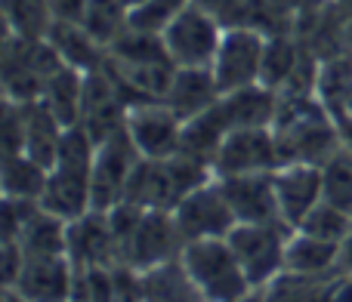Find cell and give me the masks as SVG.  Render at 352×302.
I'll return each mask as SVG.
<instances>
[{"mask_svg":"<svg viewBox=\"0 0 352 302\" xmlns=\"http://www.w3.org/2000/svg\"><path fill=\"white\" fill-rule=\"evenodd\" d=\"M59 68H65L56 47L41 37L3 34V53H0V71H3V96L12 102H34L43 96V86Z\"/></svg>","mask_w":352,"mask_h":302,"instance_id":"2","label":"cell"},{"mask_svg":"<svg viewBox=\"0 0 352 302\" xmlns=\"http://www.w3.org/2000/svg\"><path fill=\"white\" fill-rule=\"evenodd\" d=\"M272 136L281 163H316L322 167L343 146V130L316 93L281 96Z\"/></svg>","mask_w":352,"mask_h":302,"instance_id":"1","label":"cell"},{"mask_svg":"<svg viewBox=\"0 0 352 302\" xmlns=\"http://www.w3.org/2000/svg\"><path fill=\"white\" fill-rule=\"evenodd\" d=\"M182 241L176 219L170 210H146V216L140 219V225L133 229V235L127 237L121 250V266L133 268V272H146L167 259L182 256Z\"/></svg>","mask_w":352,"mask_h":302,"instance_id":"9","label":"cell"},{"mask_svg":"<svg viewBox=\"0 0 352 302\" xmlns=\"http://www.w3.org/2000/svg\"><path fill=\"white\" fill-rule=\"evenodd\" d=\"M127 133L142 157H173L179 151L182 121L164 102H142L127 111Z\"/></svg>","mask_w":352,"mask_h":302,"instance_id":"13","label":"cell"},{"mask_svg":"<svg viewBox=\"0 0 352 302\" xmlns=\"http://www.w3.org/2000/svg\"><path fill=\"white\" fill-rule=\"evenodd\" d=\"M281 167L272 127H241L232 130L213 157V176H244V173H275Z\"/></svg>","mask_w":352,"mask_h":302,"instance_id":"10","label":"cell"},{"mask_svg":"<svg viewBox=\"0 0 352 302\" xmlns=\"http://www.w3.org/2000/svg\"><path fill=\"white\" fill-rule=\"evenodd\" d=\"M306 47L297 34H278L266 40V53H263V71H260V84L275 90L281 96L287 84H291L294 71H297L300 59H303Z\"/></svg>","mask_w":352,"mask_h":302,"instance_id":"27","label":"cell"},{"mask_svg":"<svg viewBox=\"0 0 352 302\" xmlns=\"http://www.w3.org/2000/svg\"><path fill=\"white\" fill-rule=\"evenodd\" d=\"M219 96H223V93H219L217 78H213L210 68H176V74H173V80L161 102L186 124V121H192L195 115H201V111L213 108V105L219 102Z\"/></svg>","mask_w":352,"mask_h":302,"instance_id":"19","label":"cell"},{"mask_svg":"<svg viewBox=\"0 0 352 302\" xmlns=\"http://www.w3.org/2000/svg\"><path fill=\"white\" fill-rule=\"evenodd\" d=\"M322 173H324V200L352 213V146L346 139L322 163Z\"/></svg>","mask_w":352,"mask_h":302,"instance_id":"31","label":"cell"},{"mask_svg":"<svg viewBox=\"0 0 352 302\" xmlns=\"http://www.w3.org/2000/svg\"><path fill=\"white\" fill-rule=\"evenodd\" d=\"M140 148L130 139L127 127L118 130L105 142L96 146V157H93V173H90V188H93V210L109 213L115 204H121L127 179L133 167L140 163Z\"/></svg>","mask_w":352,"mask_h":302,"instance_id":"7","label":"cell"},{"mask_svg":"<svg viewBox=\"0 0 352 302\" xmlns=\"http://www.w3.org/2000/svg\"><path fill=\"white\" fill-rule=\"evenodd\" d=\"M140 302H210L195 278L188 275L182 256L140 272Z\"/></svg>","mask_w":352,"mask_h":302,"instance_id":"20","label":"cell"},{"mask_svg":"<svg viewBox=\"0 0 352 302\" xmlns=\"http://www.w3.org/2000/svg\"><path fill=\"white\" fill-rule=\"evenodd\" d=\"M297 231H306V235H312V237H324V241L343 244L352 235V213L340 210V207L331 204V200H322V204L300 222Z\"/></svg>","mask_w":352,"mask_h":302,"instance_id":"32","label":"cell"},{"mask_svg":"<svg viewBox=\"0 0 352 302\" xmlns=\"http://www.w3.org/2000/svg\"><path fill=\"white\" fill-rule=\"evenodd\" d=\"M19 105H22V121H25V154L34 157V161L43 163L47 170H53L65 127H62L59 117L43 105V99L19 102Z\"/></svg>","mask_w":352,"mask_h":302,"instance_id":"21","label":"cell"},{"mask_svg":"<svg viewBox=\"0 0 352 302\" xmlns=\"http://www.w3.org/2000/svg\"><path fill=\"white\" fill-rule=\"evenodd\" d=\"M53 22H84L87 0H50Z\"/></svg>","mask_w":352,"mask_h":302,"instance_id":"34","label":"cell"},{"mask_svg":"<svg viewBox=\"0 0 352 302\" xmlns=\"http://www.w3.org/2000/svg\"><path fill=\"white\" fill-rule=\"evenodd\" d=\"M127 3V10H133V6H140V3H146V0H124Z\"/></svg>","mask_w":352,"mask_h":302,"instance_id":"38","label":"cell"},{"mask_svg":"<svg viewBox=\"0 0 352 302\" xmlns=\"http://www.w3.org/2000/svg\"><path fill=\"white\" fill-rule=\"evenodd\" d=\"M43 105L59 117L62 127H78L80 108H84V71L65 65L47 80L43 86Z\"/></svg>","mask_w":352,"mask_h":302,"instance_id":"26","label":"cell"},{"mask_svg":"<svg viewBox=\"0 0 352 302\" xmlns=\"http://www.w3.org/2000/svg\"><path fill=\"white\" fill-rule=\"evenodd\" d=\"M266 34L254 28H226L219 40L217 59L210 71L217 78L219 93H235L250 84H260L263 71V53H266Z\"/></svg>","mask_w":352,"mask_h":302,"instance_id":"6","label":"cell"},{"mask_svg":"<svg viewBox=\"0 0 352 302\" xmlns=\"http://www.w3.org/2000/svg\"><path fill=\"white\" fill-rule=\"evenodd\" d=\"M343 266V244L324 241V237H312L306 231H294L287 237L285 250V268L291 272H306V275H322L334 272Z\"/></svg>","mask_w":352,"mask_h":302,"instance_id":"25","label":"cell"},{"mask_svg":"<svg viewBox=\"0 0 352 302\" xmlns=\"http://www.w3.org/2000/svg\"><path fill=\"white\" fill-rule=\"evenodd\" d=\"M334 3H337V10H340L343 16H346L349 22H352V0H334Z\"/></svg>","mask_w":352,"mask_h":302,"instance_id":"36","label":"cell"},{"mask_svg":"<svg viewBox=\"0 0 352 302\" xmlns=\"http://www.w3.org/2000/svg\"><path fill=\"white\" fill-rule=\"evenodd\" d=\"M346 268H334V272L322 275H306V272H278L266 287L260 290L263 302H334L340 284L346 281Z\"/></svg>","mask_w":352,"mask_h":302,"instance_id":"18","label":"cell"},{"mask_svg":"<svg viewBox=\"0 0 352 302\" xmlns=\"http://www.w3.org/2000/svg\"><path fill=\"white\" fill-rule=\"evenodd\" d=\"M223 99V96H219ZM232 133V124L223 111V102H217L213 108L195 115L192 121L182 124V136H179V154H188L195 161H204L213 167V157H217L223 139Z\"/></svg>","mask_w":352,"mask_h":302,"instance_id":"22","label":"cell"},{"mask_svg":"<svg viewBox=\"0 0 352 302\" xmlns=\"http://www.w3.org/2000/svg\"><path fill=\"white\" fill-rule=\"evenodd\" d=\"M72 281H74V266L65 253L25 256V266L10 290H16L28 302H68L72 299Z\"/></svg>","mask_w":352,"mask_h":302,"instance_id":"16","label":"cell"},{"mask_svg":"<svg viewBox=\"0 0 352 302\" xmlns=\"http://www.w3.org/2000/svg\"><path fill=\"white\" fill-rule=\"evenodd\" d=\"M84 25L102 47H111L130 28V10L124 0H87Z\"/></svg>","mask_w":352,"mask_h":302,"instance_id":"30","label":"cell"},{"mask_svg":"<svg viewBox=\"0 0 352 302\" xmlns=\"http://www.w3.org/2000/svg\"><path fill=\"white\" fill-rule=\"evenodd\" d=\"M173 219L182 241H198V237H226L238 225L235 210L229 207L219 182H204L195 191H188L173 207Z\"/></svg>","mask_w":352,"mask_h":302,"instance_id":"8","label":"cell"},{"mask_svg":"<svg viewBox=\"0 0 352 302\" xmlns=\"http://www.w3.org/2000/svg\"><path fill=\"white\" fill-rule=\"evenodd\" d=\"M127 102L121 99L115 80L105 68L84 74V108H80V127L93 136V142H105L118 130L127 127Z\"/></svg>","mask_w":352,"mask_h":302,"instance_id":"11","label":"cell"},{"mask_svg":"<svg viewBox=\"0 0 352 302\" xmlns=\"http://www.w3.org/2000/svg\"><path fill=\"white\" fill-rule=\"evenodd\" d=\"M90 173L93 170H80V167H65L56 163L50 170L47 188L41 194V207L53 216L65 219H80L84 213L93 210V188H90Z\"/></svg>","mask_w":352,"mask_h":302,"instance_id":"17","label":"cell"},{"mask_svg":"<svg viewBox=\"0 0 352 302\" xmlns=\"http://www.w3.org/2000/svg\"><path fill=\"white\" fill-rule=\"evenodd\" d=\"M182 262L210 302H238L250 297V290H254L226 237L188 241L182 247Z\"/></svg>","mask_w":352,"mask_h":302,"instance_id":"3","label":"cell"},{"mask_svg":"<svg viewBox=\"0 0 352 302\" xmlns=\"http://www.w3.org/2000/svg\"><path fill=\"white\" fill-rule=\"evenodd\" d=\"M223 25L207 10L204 3L192 0L179 16L161 31L164 47L170 53L176 68H210L217 59L219 40H223Z\"/></svg>","mask_w":352,"mask_h":302,"instance_id":"5","label":"cell"},{"mask_svg":"<svg viewBox=\"0 0 352 302\" xmlns=\"http://www.w3.org/2000/svg\"><path fill=\"white\" fill-rule=\"evenodd\" d=\"M0 10H3V22L10 34L41 40L53 28L50 0H0Z\"/></svg>","mask_w":352,"mask_h":302,"instance_id":"29","label":"cell"},{"mask_svg":"<svg viewBox=\"0 0 352 302\" xmlns=\"http://www.w3.org/2000/svg\"><path fill=\"white\" fill-rule=\"evenodd\" d=\"M68 259L74 268H115L121 266L115 231L109 225V213L90 210L80 219L68 222Z\"/></svg>","mask_w":352,"mask_h":302,"instance_id":"14","label":"cell"},{"mask_svg":"<svg viewBox=\"0 0 352 302\" xmlns=\"http://www.w3.org/2000/svg\"><path fill=\"white\" fill-rule=\"evenodd\" d=\"M229 207L238 222H285L275 198L272 173H244V176H219ZM287 225V222H285Z\"/></svg>","mask_w":352,"mask_h":302,"instance_id":"15","label":"cell"},{"mask_svg":"<svg viewBox=\"0 0 352 302\" xmlns=\"http://www.w3.org/2000/svg\"><path fill=\"white\" fill-rule=\"evenodd\" d=\"M281 219L294 231L324 200V173L316 163H281L272 173Z\"/></svg>","mask_w":352,"mask_h":302,"instance_id":"12","label":"cell"},{"mask_svg":"<svg viewBox=\"0 0 352 302\" xmlns=\"http://www.w3.org/2000/svg\"><path fill=\"white\" fill-rule=\"evenodd\" d=\"M6 302H28V299H22L16 290H6Z\"/></svg>","mask_w":352,"mask_h":302,"instance_id":"37","label":"cell"},{"mask_svg":"<svg viewBox=\"0 0 352 302\" xmlns=\"http://www.w3.org/2000/svg\"><path fill=\"white\" fill-rule=\"evenodd\" d=\"M47 40L56 47V53L62 56L65 65L78 68L84 74L102 68L109 59V47H102L80 22H53Z\"/></svg>","mask_w":352,"mask_h":302,"instance_id":"23","label":"cell"},{"mask_svg":"<svg viewBox=\"0 0 352 302\" xmlns=\"http://www.w3.org/2000/svg\"><path fill=\"white\" fill-rule=\"evenodd\" d=\"M188 3H192V0H146V3L130 10V28L161 34Z\"/></svg>","mask_w":352,"mask_h":302,"instance_id":"33","label":"cell"},{"mask_svg":"<svg viewBox=\"0 0 352 302\" xmlns=\"http://www.w3.org/2000/svg\"><path fill=\"white\" fill-rule=\"evenodd\" d=\"M343 268H346V275H352V235L343 241Z\"/></svg>","mask_w":352,"mask_h":302,"instance_id":"35","label":"cell"},{"mask_svg":"<svg viewBox=\"0 0 352 302\" xmlns=\"http://www.w3.org/2000/svg\"><path fill=\"white\" fill-rule=\"evenodd\" d=\"M223 111L229 117L232 130H241V127H272L275 115H278V102L281 96L275 90L263 84H250L244 90L235 93H226L223 99Z\"/></svg>","mask_w":352,"mask_h":302,"instance_id":"24","label":"cell"},{"mask_svg":"<svg viewBox=\"0 0 352 302\" xmlns=\"http://www.w3.org/2000/svg\"><path fill=\"white\" fill-rule=\"evenodd\" d=\"M47 179H50V170L43 163H37L34 157H28L25 151L3 157V198L41 200Z\"/></svg>","mask_w":352,"mask_h":302,"instance_id":"28","label":"cell"},{"mask_svg":"<svg viewBox=\"0 0 352 302\" xmlns=\"http://www.w3.org/2000/svg\"><path fill=\"white\" fill-rule=\"evenodd\" d=\"M291 235L294 229L285 222H238L226 235L254 290H263L275 275L285 272V250Z\"/></svg>","mask_w":352,"mask_h":302,"instance_id":"4","label":"cell"}]
</instances>
